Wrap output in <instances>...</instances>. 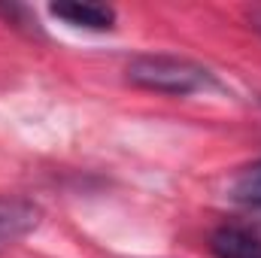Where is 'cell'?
Returning <instances> with one entry per match:
<instances>
[{"instance_id":"obj_1","label":"cell","mask_w":261,"mask_h":258,"mask_svg":"<svg viewBox=\"0 0 261 258\" xmlns=\"http://www.w3.org/2000/svg\"><path fill=\"white\" fill-rule=\"evenodd\" d=\"M130 85L155 91V94H170V97H186L197 94L216 85L213 73L206 67L195 64L189 58L176 55H140L125 67Z\"/></svg>"},{"instance_id":"obj_2","label":"cell","mask_w":261,"mask_h":258,"mask_svg":"<svg viewBox=\"0 0 261 258\" xmlns=\"http://www.w3.org/2000/svg\"><path fill=\"white\" fill-rule=\"evenodd\" d=\"M40 225V207L24 197H3L0 194V252L21 243Z\"/></svg>"},{"instance_id":"obj_3","label":"cell","mask_w":261,"mask_h":258,"mask_svg":"<svg viewBox=\"0 0 261 258\" xmlns=\"http://www.w3.org/2000/svg\"><path fill=\"white\" fill-rule=\"evenodd\" d=\"M213 258H261V237L243 225H219L210 234Z\"/></svg>"},{"instance_id":"obj_4","label":"cell","mask_w":261,"mask_h":258,"mask_svg":"<svg viewBox=\"0 0 261 258\" xmlns=\"http://www.w3.org/2000/svg\"><path fill=\"white\" fill-rule=\"evenodd\" d=\"M52 15L82 31H110L116 24V9L103 3H55Z\"/></svg>"},{"instance_id":"obj_5","label":"cell","mask_w":261,"mask_h":258,"mask_svg":"<svg viewBox=\"0 0 261 258\" xmlns=\"http://www.w3.org/2000/svg\"><path fill=\"white\" fill-rule=\"evenodd\" d=\"M228 194L237 200V203H246V207H258L261 210V161L237 170L228 183Z\"/></svg>"},{"instance_id":"obj_6","label":"cell","mask_w":261,"mask_h":258,"mask_svg":"<svg viewBox=\"0 0 261 258\" xmlns=\"http://www.w3.org/2000/svg\"><path fill=\"white\" fill-rule=\"evenodd\" d=\"M255 28L261 31V12H255Z\"/></svg>"}]
</instances>
